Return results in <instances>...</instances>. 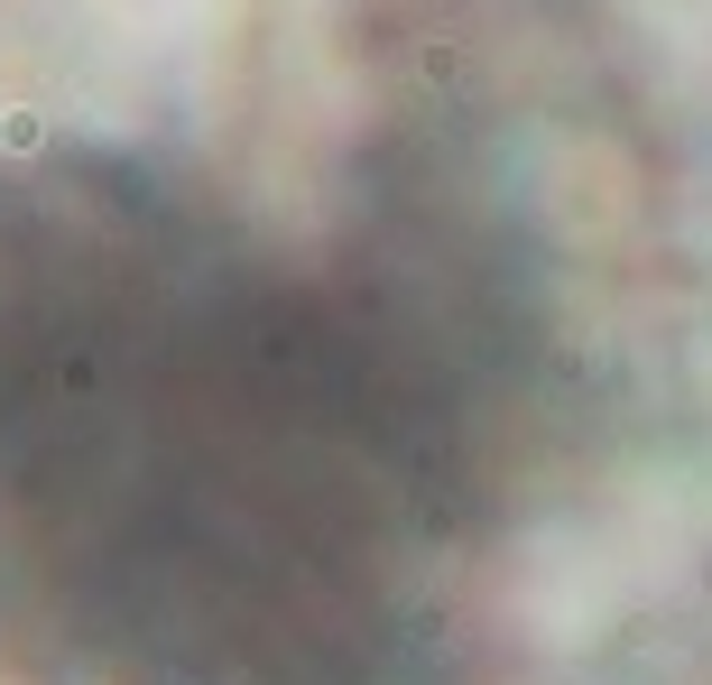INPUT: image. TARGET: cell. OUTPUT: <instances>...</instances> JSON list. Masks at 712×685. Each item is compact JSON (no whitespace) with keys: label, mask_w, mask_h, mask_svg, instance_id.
<instances>
[{"label":"cell","mask_w":712,"mask_h":685,"mask_svg":"<svg viewBox=\"0 0 712 685\" xmlns=\"http://www.w3.org/2000/svg\"><path fill=\"white\" fill-rule=\"evenodd\" d=\"M444 444L333 287L140 176H0V640L112 685H416Z\"/></svg>","instance_id":"1"}]
</instances>
